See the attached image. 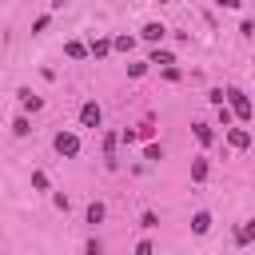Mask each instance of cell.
<instances>
[{"label":"cell","mask_w":255,"mask_h":255,"mask_svg":"<svg viewBox=\"0 0 255 255\" xmlns=\"http://www.w3.org/2000/svg\"><path fill=\"white\" fill-rule=\"evenodd\" d=\"M20 104H24V108H32V112H36V108H40V96H32V92H28V88H24V92H20Z\"/></svg>","instance_id":"8"},{"label":"cell","mask_w":255,"mask_h":255,"mask_svg":"<svg viewBox=\"0 0 255 255\" xmlns=\"http://www.w3.org/2000/svg\"><path fill=\"white\" fill-rule=\"evenodd\" d=\"M56 151H60V155H76V151H80V139H76L72 131H60V135H56Z\"/></svg>","instance_id":"1"},{"label":"cell","mask_w":255,"mask_h":255,"mask_svg":"<svg viewBox=\"0 0 255 255\" xmlns=\"http://www.w3.org/2000/svg\"><path fill=\"white\" fill-rule=\"evenodd\" d=\"M191 227H195V231H199V235H203V231H207V227H211V215H207V211H199V215H195V219H191Z\"/></svg>","instance_id":"7"},{"label":"cell","mask_w":255,"mask_h":255,"mask_svg":"<svg viewBox=\"0 0 255 255\" xmlns=\"http://www.w3.org/2000/svg\"><path fill=\"white\" fill-rule=\"evenodd\" d=\"M251 239H255V219H247V223L235 231V243H251Z\"/></svg>","instance_id":"4"},{"label":"cell","mask_w":255,"mask_h":255,"mask_svg":"<svg viewBox=\"0 0 255 255\" xmlns=\"http://www.w3.org/2000/svg\"><path fill=\"white\" fill-rule=\"evenodd\" d=\"M191 175H195V179H203V175H207V163H203V159H195V167H191Z\"/></svg>","instance_id":"11"},{"label":"cell","mask_w":255,"mask_h":255,"mask_svg":"<svg viewBox=\"0 0 255 255\" xmlns=\"http://www.w3.org/2000/svg\"><path fill=\"white\" fill-rule=\"evenodd\" d=\"M223 4H227V8H239V0H223Z\"/></svg>","instance_id":"12"},{"label":"cell","mask_w":255,"mask_h":255,"mask_svg":"<svg viewBox=\"0 0 255 255\" xmlns=\"http://www.w3.org/2000/svg\"><path fill=\"white\" fill-rule=\"evenodd\" d=\"M159 4H163V0H159Z\"/></svg>","instance_id":"13"},{"label":"cell","mask_w":255,"mask_h":255,"mask_svg":"<svg viewBox=\"0 0 255 255\" xmlns=\"http://www.w3.org/2000/svg\"><path fill=\"white\" fill-rule=\"evenodd\" d=\"M227 139H231L235 147H247V143H251V135H247V131H239V128H231V131H227Z\"/></svg>","instance_id":"5"},{"label":"cell","mask_w":255,"mask_h":255,"mask_svg":"<svg viewBox=\"0 0 255 255\" xmlns=\"http://www.w3.org/2000/svg\"><path fill=\"white\" fill-rule=\"evenodd\" d=\"M227 100H231V108H235V116H243V120H251V100H247L243 92H227Z\"/></svg>","instance_id":"2"},{"label":"cell","mask_w":255,"mask_h":255,"mask_svg":"<svg viewBox=\"0 0 255 255\" xmlns=\"http://www.w3.org/2000/svg\"><path fill=\"white\" fill-rule=\"evenodd\" d=\"M80 124H84V128H100V108H96V104H84V108H80Z\"/></svg>","instance_id":"3"},{"label":"cell","mask_w":255,"mask_h":255,"mask_svg":"<svg viewBox=\"0 0 255 255\" xmlns=\"http://www.w3.org/2000/svg\"><path fill=\"white\" fill-rule=\"evenodd\" d=\"M88 219L100 223V219H104V203H92V207H88Z\"/></svg>","instance_id":"9"},{"label":"cell","mask_w":255,"mask_h":255,"mask_svg":"<svg viewBox=\"0 0 255 255\" xmlns=\"http://www.w3.org/2000/svg\"><path fill=\"white\" fill-rule=\"evenodd\" d=\"M163 32H167L163 24H147V28H143V40H163Z\"/></svg>","instance_id":"6"},{"label":"cell","mask_w":255,"mask_h":255,"mask_svg":"<svg viewBox=\"0 0 255 255\" xmlns=\"http://www.w3.org/2000/svg\"><path fill=\"white\" fill-rule=\"evenodd\" d=\"M195 135H199V143H207V139H211V128H207V124H195Z\"/></svg>","instance_id":"10"}]
</instances>
